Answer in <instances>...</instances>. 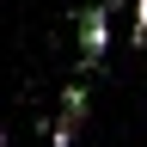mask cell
I'll return each mask as SVG.
<instances>
[{
    "label": "cell",
    "mask_w": 147,
    "mask_h": 147,
    "mask_svg": "<svg viewBox=\"0 0 147 147\" xmlns=\"http://www.w3.org/2000/svg\"><path fill=\"white\" fill-rule=\"evenodd\" d=\"M110 49V6H80V74H92Z\"/></svg>",
    "instance_id": "1"
},
{
    "label": "cell",
    "mask_w": 147,
    "mask_h": 147,
    "mask_svg": "<svg viewBox=\"0 0 147 147\" xmlns=\"http://www.w3.org/2000/svg\"><path fill=\"white\" fill-rule=\"evenodd\" d=\"M80 123H86V80H74V86L61 92V117H55V147H74Z\"/></svg>",
    "instance_id": "2"
},
{
    "label": "cell",
    "mask_w": 147,
    "mask_h": 147,
    "mask_svg": "<svg viewBox=\"0 0 147 147\" xmlns=\"http://www.w3.org/2000/svg\"><path fill=\"white\" fill-rule=\"evenodd\" d=\"M135 43L147 49V0H135Z\"/></svg>",
    "instance_id": "3"
}]
</instances>
